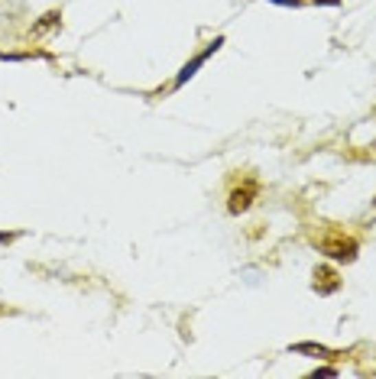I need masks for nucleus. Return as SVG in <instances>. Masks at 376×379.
<instances>
[{
    "instance_id": "nucleus-9",
    "label": "nucleus",
    "mask_w": 376,
    "mask_h": 379,
    "mask_svg": "<svg viewBox=\"0 0 376 379\" xmlns=\"http://www.w3.org/2000/svg\"><path fill=\"white\" fill-rule=\"evenodd\" d=\"M315 3H328V7H338L341 0H315Z\"/></svg>"
},
{
    "instance_id": "nucleus-4",
    "label": "nucleus",
    "mask_w": 376,
    "mask_h": 379,
    "mask_svg": "<svg viewBox=\"0 0 376 379\" xmlns=\"http://www.w3.org/2000/svg\"><path fill=\"white\" fill-rule=\"evenodd\" d=\"M58 23H62V13H58V10L43 13V16L33 23V30H30V39H43V36H46L49 30H56Z\"/></svg>"
},
{
    "instance_id": "nucleus-3",
    "label": "nucleus",
    "mask_w": 376,
    "mask_h": 379,
    "mask_svg": "<svg viewBox=\"0 0 376 379\" xmlns=\"http://www.w3.org/2000/svg\"><path fill=\"white\" fill-rule=\"evenodd\" d=\"M338 288H341L338 269H334V266H318V269H315V292H318V295H331V292H338Z\"/></svg>"
},
{
    "instance_id": "nucleus-5",
    "label": "nucleus",
    "mask_w": 376,
    "mask_h": 379,
    "mask_svg": "<svg viewBox=\"0 0 376 379\" xmlns=\"http://www.w3.org/2000/svg\"><path fill=\"white\" fill-rule=\"evenodd\" d=\"M217 46H221V39H214V43H211V46H208L205 52H201V56H195L192 62H188V65H185V69H182V75L175 78V84H185V81L192 78V75H195V69H198V65H201V62H205V58L211 56V52H217Z\"/></svg>"
},
{
    "instance_id": "nucleus-2",
    "label": "nucleus",
    "mask_w": 376,
    "mask_h": 379,
    "mask_svg": "<svg viewBox=\"0 0 376 379\" xmlns=\"http://www.w3.org/2000/svg\"><path fill=\"white\" fill-rule=\"evenodd\" d=\"M256 195H260V185L256 182H247V185H240V188H234L228 198V211L230 214H243L247 207L256 201Z\"/></svg>"
},
{
    "instance_id": "nucleus-7",
    "label": "nucleus",
    "mask_w": 376,
    "mask_h": 379,
    "mask_svg": "<svg viewBox=\"0 0 376 379\" xmlns=\"http://www.w3.org/2000/svg\"><path fill=\"white\" fill-rule=\"evenodd\" d=\"M315 376H338V369H334V367H321V369H315Z\"/></svg>"
},
{
    "instance_id": "nucleus-6",
    "label": "nucleus",
    "mask_w": 376,
    "mask_h": 379,
    "mask_svg": "<svg viewBox=\"0 0 376 379\" xmlns=\"http://www.w3.org/2000/svg\"><path fill=\"white\" fill-rule=\"evenodd\" d=\"M292 350H296V354H311V356H331V350L321 344H296Z\"/></svg>"
},
{
    "instance_id": "nucleus-1",
    "label": "nucleus",
    "mask_w": 376,
    "mask_h": 379,
    "mask_svg": "<svg viewBox=\"0 0 376 379\" xmlns=\"http://www.w3.org/2000/svg\"><path fill=\"white\" fill-rule=\"evenodd\" d=\"M318 246H321V253H328L331 260H338V263H353L357 260V240L341 233V230H324Z\"/></svg>"
},
{
    "instance_id": "nucleus-8",
    "label": "nucleus",
    "mask_w": 376,
    "mask_h": 379,
    "mask_svg": "<svg viewBox=\"0 0 376 379\" xmlns=\"http://www.w3.org/2000/svg\"><path fill=\"white\" fill-rule=\"evenodd\" d=\"M273 3H283V7H298L302 0H273Z\"/></svg>"
},
{
    "instance_id": "nucleus-10",
    "label": "nucleus",
    "mask_w": 376,
    "mask_h": 379,
    "mask_svg": "<svg viewBox=\"0 0 376 379\" xmlns=\"http://www.w3.org/2000/svg\"><path fill=\"white\" fill-rule=\"evenodd\" d=\"M0 314H3V308H0Z\"/></svg>"
}]
</instances>
